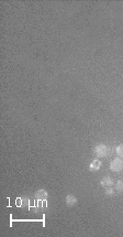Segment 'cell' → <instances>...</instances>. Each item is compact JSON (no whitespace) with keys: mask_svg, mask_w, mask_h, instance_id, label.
Listing matches in <instances>:
<instances>
[{"mask_svg":"<svg viewBox=\"0 0 123 237\" xmlns=\"http://www.w3.org/2000/svg\"><path fill=\"white\" fill-rule=\"evenodd\" d=\"M94 151L98 157H107V156H109V153H110V150H109L108 147L105 146V145H102V143L97 145V146L94 147Z\"/></svg>","mask_w":123,"mask_h":237,"instance_id":"6da1fadb","label":"cell"},{"mask_svg":"<svg viewBox=\"0 0 123 237\" xmlns=\"http://www.w3.org/2000/svg\"><path fill=\"white\" fill-rule=\"evenodd\" d=\"M110 169L113 172H120L123 170V160L120 158H116L113 159L111 164H110Z\"/></svg>","mask_w":123,"mask_h":237,"instance_id":"7a4b0ae2","label":"cell"},{"mask_svg":"<svg viewBox=\"0 0 123 237\" xmlns=\"http://www.w3.org/2000/svg\"><path fill=\"white\" fill-rule=\"evenodd\" d=\"M47 196H48V194H47V192L45 190L40 189L36 191V193H35L36 200H46Z\"/></svg>","mask_w":123,"mask_h":237,"instance_id":"3957f363","label":"cell"},{"mask_svg":"<svg viewBox=\"0 0 123 237\" xmlns=\"http://www.w3.org/2000/svg\"><path fill=\"white\" fill-rule=\"evenodd\" d=\"M66 204H67V206H69V207H72L74 205L77 203V199L74 195H72V194H68L67 196H66Z\"/></svg>","mask_w":123,"mask_h":237,"instance_id":"277c9868","label":"cell"},{"mask_svg":"<svg viewBox=\"0 0 123 237\" xmlns=\"http://www.w3.org/2000/svg\"><path fill=\"white\" fill-rule=\"evenodd\" d=\"M100 183H101V185L103 186V188H109V186H111L113 184V180L111 179L110 176H105V178H102L101 179Z\"/></svg>","mask_w":123,"mask_h":237,"instance_id":"5b68a950","label":"cell"},{"mask_svg":"<svg viewBox=\"0 0 123 237\" xmlns=\"http://www.w3.org/2000/svg\"><path fill=\"white\" fill-rule=\"evenodd\" d=\"M100 167H101V161L94 160L90 163V167H89V168H90L91 171H97V170H99V169H100Z\"/></svg>","mask_w":123,"mask_h":237,"instance_id":"8992f818","label":"cell"},{"mask_svg":"<svg viewBox=\"0 0 123 237\" xmlns=\"http://www.w3.org/2000/svg\"><path fill=\"white\" fill-rule=\"evenodd\" d=\"M116 190L118 192H123V180H119L116 183Z\"/></svg>","mask_w":123,"mask_h":237,"instance_id":"52a82bcc","label":"cell"},{"mask_svg":"<svg viewBox=\"0 0 123 237\" xmlns=\"http://www.w3.org/2000/svg\"><path fill=\"white\" fill-rule=\"evenodd\" d=\"M116 153L119 154V156H122L123 157V143H121V145H119V146L116 147Z\"/></svg>","mask_w":123,"mask_h":237,"instance_id":"ba28073f","label":"cell"},{"mask_svg":"<svg viewBox=\"0 0 123 237\" xmlns=\"http://www.w3.org/2000/svg\"><path fill=\"white\" fill-rule=\"evenodd\" d=\"M114 190L113 189H107L105 190V195H108V196H112V195H114Z\"/></svg>","mask_w":123,"mask_h":237,"instance_id":"9c48e42d","label":"cell"},{"mask_svg":"<svg viewBox=\"0 0 123 237\" xmlns=\"http://www.w3.org/2000/svg\"><path fill=\"white\" fill-rule=\"evenodd\" d=\"M29 205V200L28 199H22V207H26Z\"/></svg>","mask_w":123,"mask_h":237,"instance_id":"30bf717a","label":"cell"},{"mask_svg":"<svg viewBox=\"0 0 123 237\" xmlns=\"http://www.w3.org/2000/svg\"><path fill=\"white\" fill-rule=\"evenodd\" d=\"M15 204H17V206H19V207H22V199L21 197H18V199H17Z\"/></svg>","mask_w":123,"mask_h":237,"instance_id":"8fae6325","label":"cell"},{"mask_svg":"<svg viewBox=\"0 0 123 237\" xmlns=\"http://www.w3.org/2000/svg\"><path fill=\"white\" fill-rule=\"evenodd\" d=\"M47 206V202L46 200H43V208H45Z\"/></svg>","mask_w":123,"mask_h":237,"instance_id":"7c38bea8","label":"cell"},{"mask_svg":"<svg viewBox=\"0 0 123 237\" xmlns=\"http://www.w3.org/2000/svg\"><path fill=\"white\" fill-rule=\"evenodd\" d=\"M122 160H123V158H122Z\"/></svg>","mask_w":123,"mask_h":237,"instance_id":"4fadbf2b","label":"cell"}]
</instances>
